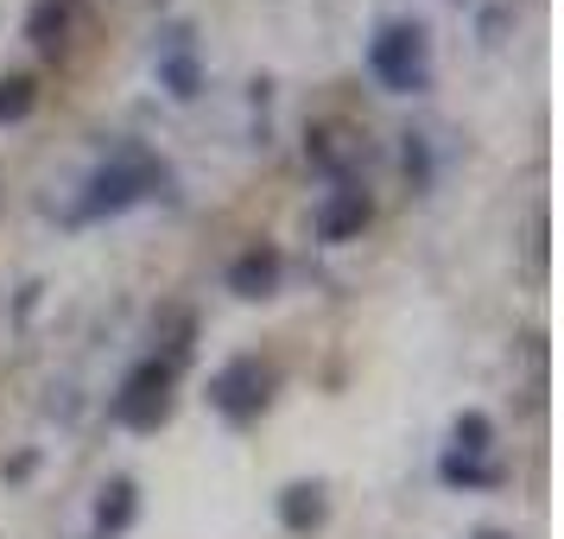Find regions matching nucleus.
Returning a JSON list of instances; mask_svg holds the SVG:
<instances>
[{"label": "nucleus", "mask_w": 564, "mask_h": 539, "mask_svg": "<svg viewBox=\"0 0 564 539\" xmlns=\"http://www.w3.org/2000/svg\"><path fill=\"white\" fill-rule=\"evenodd\" d=\"M172 381H178V375L159 356H147L128 381H121V394H115V419H121L128 432H159V425L172 419Z\"/></svg>", "instance_id": "20e7f679"}, {"label": "nucleus", "mask_w": 564, "mask_h": 539, "mask_svg": "<svg viewBox=\"0 0 564 539\" xmlns=\"http://www.w3.org/2000/svg\"><path fill=\"white\" fill-rule=\"evenodd\" d=\"M159 184H165V165L153 153H140V147H128V153H115L108 165L89 172V184H83V216H121L147 191H159Z\"/></svg>", "instance_id": "f03ea898"}, {"label": "nucleus", "mask_w": 564, "mask_h": 539, "mask_svg": "<svg viewBox=\"0 0 564 539\" xmlns=\"http://www.w3.org/2000/svg\"><path fill=\"white\" fill-rule=\"evenodd\" d=\"M324 514H330V502H324V483H285V488H280V520H285V533H317V527H324Z\"/></svg>", "instance_id": "9d476101"}, {"label": "nucleus", "mask_w": 564, "mask_h": 539, "mask_svg": "<svg viewBox=\"0 0 564 539\" xmlns=\"http://www.w3.org/2000/svg\"><path fill=\"white\" fill-rule=\"evenodd\" d=\"M128 520H133V483L128 476H115V483L96 495V527H102V533H121Z\"/></svg>", "instance_id": "9b49d317"}, {"label": "nucleus", "mask_w": 564, "mask_h": 539, "mask_svg": "<svg viewBox=\"0 0 564 539\" xmlns=\"http://www.w3.org/2000/svg\"><path fill=\"white\" fill-rule=\"evenodd\" d=\"M159 83L178 96V103H197L204 96V64H197V45H191V32H165V45H159Z\"/></svg>", "instance_id": "423d86ee"}, {"label": "nucleus", "mask_w": 564, "mask_h": 539, "mask_svg": "<svg viewBox=\"0 0 564 539\" xmlns=\"http://www.w3.org/2000/svg\"><path fill=\"white\" fill-rule=\"evenodd\" d=\"M77 20H83V0H32V13H26V39H32V45H39L45 57H57L64 45H70Z\"/></svg>", "instance_id": "0eeeda50"}, {"label": "nucleus", "mask_w": 564, "mask_h": 539, "mask_svg": "<svg viewBox=\"0 0 564 539\" xmlns=\"http://www.w3.org/2000/svg\"><path fill=\"white\" fill-rule=\"evenodd\" d=\"M437 476H444L451 488H488V483H495V470H488L482 457H463V451H444Z\"/></svg>", "instance_id": "ddd939ff"}, {"label": "nucleus", "mask_w": 564, "mask_h": 539, "mask_svg": "<svg viewBox=\"0 0 564 539\" xmlns=\"http://www.w3.org/2000/svg\"><path fill=\"white\" fill-rule=\"evenodd\" d=\"M159 343H165V368H172V375H178L184 362H191V343H197V317H191V311H172V317H165V331H159Z\"/></svg>", "instance_id": "f8f14e48"}, {"label": "nucleus", "mask_w": 564, "mask_h": 539, "mask_svg": "<svg viewBox=\"0 0 564 539\" xmlns=\"http://www.w3.org/2000/svg\"><path fill=\"white\" fill-rule=\"evenodd\" d=\"M32 103H39V83L26 71H13V77H0V121H26Z\"/></svg>", "instance_id": "4468645a"}, {"label": "nucleus", "mask_w": 564, "mask_h": 539, "mask_svg": "<svg viewBox=\"0 0 564 539\" xmlns=\"http://www.w3.org/2000/svg\"><path fill=\"white\" fill-rule=\"evenodd\" d=\"M463 457H488L495 451V425H488V412H457V444Z\"/></svg>", "instance_id": "2eb2a0df"}, {"label": "nucleus", "mask_w": 564, "mask_h": 539, "mask_svg": "<svg viewBox=\"0 0 564 539\" xmlns=\"http://www.w3.org/2000/svg\"><path fill=\"white\" fill-rule=\"evenodd\" d=\"M273 285H280V248H248V255H235V267H229L235 299H267Z\"/></svg>", "instance_id": "1a4fd4ad"}, {"label": "nucleus", "mask_w": 564, "mask_h": 539, "mask_svg": "<svg viewBox=\"0 0 564 539\" xmlns=\"http://www.w3.org/2000/svg\"><path fill=\"white\" fill-rule=\"evenodd\" d=\"M368 71L393 89V96H419L432 89V39L419 20H387L368 45Z\"/></svg>", "instance_id": "f257e3e1"}, {"label": "nucleus", "mask_w": 564, "mask_h": 539, "mask_svg": "<svg viewBox=\"0 0 564 539\" xmlns=\"http://www.w3.org/2000/svg\"><path fill=\"white\" fill-rule=\"evenodd\" d=\"M267 400H273V368H267L260 356H235V362H223V368L209 375V407L223 412L229 425L260 419Z\"/></svg>", "instance_id": "7ed1b4c3"}, {"label": "nucleus", "mask_w": 564, "mask_h": 539, "mask_svg": "<svg viewBox=\"0 0 564 539\" xmlns=\"http://www.w3.org/2000/svg\"><path fill=\"white\" fill-rule=\"evenodd\" d=\"M469 539H513V533H501V527H476Z\"/></svg>", "instance_id": "dca6fc26"}, {"label": "nucleus", "mask_w": 564, "mask_h": 539, "mask_svg": "<svg viewBox=\"0 0 564 539\" xmlns=\"http://www.w3.org/2000/svg\"><path fill=\"white\" fill-rule=\"evenodd\" d=\"M368 216H375L368 191H361L356 179H343L330 197H324V209H317V235H324V241H356V235L368 229Z\"/></svg>", "instance_id": "39448f33"}, {"label": "nucleus", "mask_w": 564, "mask_h": 539, "mask_svg": "<svg viewBox=\"0 0 564 539\" xmlns=\"http://www.w3.org/2000/svg\"><path fill=\"white\" fill-rule=\"evenodd\" d=\"M305 153H311V165H317V172H330V179L343 184V179L361 165V153H368V147H361L349 128H311Z\"/></svg>", "instance_id": "6e6552de"}]
</instances>
